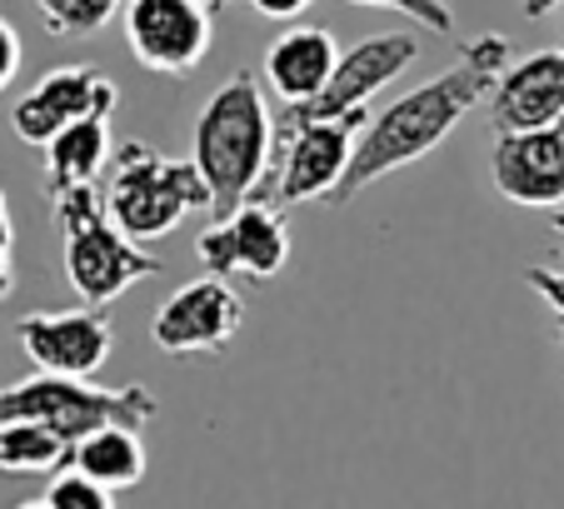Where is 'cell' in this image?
Masks as SVG:
<instances>
[{
	"mask_svg": "<svg viewBox=\"0 0 564 509\" xmlns=\"http://www.w3.org/2000/svg\"><path fill=\"white\" fill-rule=\"evenodd\" d=\"M160 414V400L145 385H90L86 375H51L41 370L35 380H21L11 390H0V420H41L51 424L61 440H80L100 424H135L145 430Z\"/></svg>",
	"mask_w": 564,
	"mask_h": 509,
	"instance_id": "5b68a950",
	"label": "cell"
},
{
	"mask_svg": "<svg viewBox=\"0 0 564 509\" xmlns=\"http://www.w3.org/2000/svg\"><path fill=\"white\" fill-rule=\"evenodd\" d=\"M246 325V300L225 285V275H205L181 285L150 320V339L165 355H220Z\"/></svg>",
	"mask_w": 564,
	"mask_h": 509,
	"instance_id": "30bf717a",
	"label": "cell"
},
{
	"mask_svg": "<svg viewBox=\"0 0 564 509\" xmlns=\"http://www.w3.org/2000/svg\"><path fill=\"white\" fill-rule=\"evenodd\" d=\"M490 181L505 201L530 210L564 205V120L530 130H500L490 155Z\"/></svg>",
	"mask_w": 564,
	"mask_h": 509,
	"instance_id": "7c38bea8",
	"label": "cell"
},
{
	"mask_svg": "<svg viewBox=\"0 0 564 509\" xmlns=\"http://www.w3.org/2000/svg\"><path fill=\"white\" fill-rule=\"evenodd\" d=\"M195 165L210 185V210L230 215L235 205L256 201L275 165V110L256 75H235L205 100L195 120Z\"/></svg>",
	"mask_w": 564,
	"mask_h": 509,
	"instance_id": "7a4b0ae2",
	"label": "cell"
},
{
	"mask_svg": "<svg viewBox=\"0 0 564 509\" xmlns=\"http://www.w3.org/2000/svg\"><path fill=\"white\" fill-rule=\"evenodd\" d=\"M524 285L534 290V295L550 305V315H554V329H560V350H564V275L560 270H544V266H534L530 275H524Z\"/></svg>",
	"mask_w": 564,
	"mask_h": 509,
	"instance_id": "7402d4cb",
	"label": "cell"
},
{
	"mask_svg": "<svg viewBox=\"0 0 564 509\" xmlns=\"http://www.w3.org/2000/svg\"><path fill=\"white\" fill-rule=\"evenodd\" d=\"M15 245V230H11V205H6V195H0V254H11Z\"/></svg>",
	"mask_w": 564,
	"mask_h": 509,
	"instance_id": "d4e9b609",
	"label": "cell"
},
{
	"mask_svg": "<svg viewBox=\"0 0 564 509\" xmlns=\"http://www.w3.org/2000/svg\"><path fill=\"white\" fill-rule=\"evenodd\" d=\"M554 230H560V235H564V210H560V215H554Z\"/></svg>",
	"mask_w": 564,
	"mask_h": 509,
	"instance_id": "83f0119b",
	"label": "cell"
},
{
	"mask_svg": "<svg viewBox=\"0 0 564 509\" xmlns=\"http://www.w3.org/2000/svg\"><path fill=\"white\" fill-rule=\"evenodd\" d=\"M564 120V51H534L524 61H510L490 90V126L530 130Z\"/></svg>",
	"mask_w": 564,
	"mask_h": 509,
	"instance_id": "5bb4252c",
	"label": "cell"
},
{
	"mask_svg": "<svg viewBox=\"0 0 564 509\" xmlns=\"http://www.w3.org/2000/svg\"><path fill=\"white\" fill-rule=\"evenodd\" d=\"M340 65V45L325 25H295L265 51V85L280 96V106H300V100L319 96L325 80Z\"/></svg>",
	"mask_w": 564,
	"mask_h": 509,
	"instance_id": "9a60e30c",
	"label": "cell"
},
{
	"mask_svg": "<svg viewBox=\"0 0 564 509\" xmlns=\"http://www.w3.org/2000/svg\"><path fill=\"white\" fill-rule=\"evenodd\" d=\"M106 210L130 240H165L185 215L210 210V185L195 160H165L145 140H126L110 160Z\"/></svg>",
	"mask_w": 564,
	"mask_h": 509,
	"instance_id": "277c9868",
	"label": "cell"
},
{
	"mask_svg": "<svg viewBox=\"0 0 564 509\" xmlns=\"http://www.w3.org/2000/svg\"><path fill=\"white\" fill-rule=\"evenodd\" d=\"M31 509H116V489L70 465L41 489V499H31Z\"/></svg>",
	"mask_w": 564,
	"mask_h": 509,
	"instance_id": "d6986e66",
	"label": "cell"
},
{
	"mask_svg": "<svg viewBox=\"0 0 564 509\" xmlns=\"http://www.w3.org/2000/svg\"><path fill=\"white\" fill-rule=\"evenodd\" d=\"M415 61H420V35H410V31L370 35V41L340 51V65H335V75L325 80L319 96L300 100V106H280L275 130L300 126V120H325V116H345V110L370 106L384 85H390L400 71H410Z\"/></svg>",
	"mask_w": 564,
	"mask_h": 509,
	"instance_id": "52a82bcc",
	"label": "cell"
},
{
	"mask_svg": "<svg viewBox=\"0 0 564 509\" xmlns=\"http://www.w3.org/2000/svg\"><path fill=\"white\" fill-rule=\"evenodd\" d=\"M116 100H120V90L100 65H61V71H51L41 85H31L15 100L11 126L31 145H51L65 126H75L80 116H90L100 106H116Z\"/></svg>",
	"mask_w": 564,
	"mask_h": 509,
	"instance_id": "4fadbf2b",
	"label": "cell"
},
{
	"mask_svg": "<svg viewBox=\"0 0 564 509\" xmlns=\"http://www.w3.org/2000/svg\"><path fill=\"white\" fill-rule=\"evenodd\" d=\"M15 335H21V350L31 355L35 370L86 375V380H96V375L106 370L110 350H116V325H110L106 305L25 315L21 325H15Z\"/></svg>",
	"mask_w": 564,
	"mask_h": 509,
	"instance_id": "8fae6325",
	"label": "cell"
},
{
	"mask_svg": "<svg viewBox=\"0 0 564 509\" xmlns=\"http://www.w3.org/2000/svg\"><path fill=\"white\" fill-rule=\"evenodd\" d=\"M70 465H80L86 475H96L100 485L120 489H135L145 479V445H140V430L135 424H100L90 435H80L70 445Z\"/></svg>",
	"mask_w": 564,
	"mask_h": 509,
	"instance_id": "e0dca14e",
	"label": "cell"
},
{
	"mask_svg": "<svg viewBox=\"0 0 564 509\" xmlns=\"http://www.w3.org/2000/svg\"><path fill=\"white\" fill-rule=\"evenodd\" d=\"M205 6H225V0H205Z\"/></svg>",
	"mask_w": 564,
	"mask_h": 509,
	"instance_id": "f1b7e54d",
	"label": "cell"
},
{
	"mask_svg": "<svg viewBox=\"0 0 564 509\" xmlns=\"http://www.w3.org/2000/svg\"><path fill=\"white\" fill-rule=\"evenodd\" d=\"M51 35H96L120 11V0H35Z\"/></svg>",
	"mask_w": 564,
	"mask_h": 509,
	"instance_id": "ffe728a7",
	"label": "cell"
},
{
	"mask_svg": "<svg viewBox=\"0 0 564 509\" xmlns=\"http://www.w3.org/2000/svg\"><path fill=\"white\" fill-rule=\"evenodd\" d=\"M195 254L210 275L275 280L290 260V225L270 201H246L195 240Z\"/></svg>",
	"mask_w": 564,
	"mask_h": 509,
	"instance_id": "9c48e42d",
	"label": "cell"
},
{
	"mask_svg": "<svg viewBox=\"0 0 564 509\" xmlns=\"http://www.w3.org/2000/svg\"><path fill=\"white\" fill-rule=\"evenodd\" d=\"M55 220H61V260L65 280L86 305H110L140 280L160 275V260L140 250L106 210V195L96 185L55 191Z\"/></svg>",
	"mask_w": 564,
	"mask_h": 509,
	"instance_id": "3957f363",
	"label": "cell"
},
{
	"mask_svg": "<svg viewBox=\"0 0 564 509\" xmlns=\"http://www.w3.org/2000/svg\"><path fill=\"white\" fill-rule=\"evenodd\" d=\"M350 6H375V11H394V15H405L410 25H425V31H440V35H445L449 25H455V15H449L445 0H350Z\"/></svg>",
	"mask_w": 564,
	"mask_h": 509,
	"instance_id": "44dd1931",
	"label": "cell"
},
{
	"mask_svg": "<svg viewBox=\"0 0 564 509\" xmlns=\"http://www.w3.org/2000/svg\"><path fill=\"white\" fill-rule=\"evenodd\" d=\"M215 41V6L205 0H126V45L145 71L185 75Z\"/></svg>",
	"mask_w": 564,
	"mask_h": 509,
	"instance_id": "ba28073f",
	"label": "cell"
},
{
	"mask_svg": "<svg viewBox=\"0 0 564 509\" xmlns=\"http://www.w3.org/2000/svg\"><path fill=\"white\" fill-rule=\"evenodd\" d=\"M70 465V440L41 420H0V469L11 475H55Z\"/></svg>",
	"mask_w": 564,
	"mask_h": 509,
	"instance_id": "ac0fdd59",
	"label": "cell"
},
{
	"mask_svg": "<svg viewBox=\"0 0 564 509\" xmlns=\"http://www.w3.org/2000/svg\"><path fill=\"white\" fill-rule=\"evenodd\" d=\"M505 65H510V41H505V35H475V41H465L449 71H440L435 80L415 85L410 96H400L375 120H365L360 140H355L350 170H345V181L335 185V195L325 205L340 210V205H350L360 191H370L380 175L425 160L440 140H449V130H455L479 100H490Z\"/></svg>",
	"mask_w": 564,
	"mask_h": 509,
	"instance_id": "6da1fadb",
	"label": "cell"
},
{
	"mask_svg": "<svg viewBox=\"0 0 564 509\" xmlns=\"http://www.w3.org/2000/svg\"><path fill=\"white\" fill-rule=\"evenodd\" d=\"M21 55H25V45H21V35H15V25L0 21V90L21 75Z\"/></svg>",
	"mask_w": 564,
	"mask_h": 509,
	"instance_id": "603a6c76",
	"label": "cell"
},
{
	"mask_svg": "<svg viewBox=\"0 0 564 509\" xmlns=\"http://www.w3.org/2000/svg\"><path fill=\"white\" fill-rule=\"evenodd\" d=\"M365 120H370V110L360 106V110H345V116L300 120V126L275 130V145H285V160L275 155L256 201H270V205L330 201L355 160V140H360Z\"/></svg>",
	"mask_w": 564,
	"mask_h": 509,
	"instance_id": "8992f818",
	"label": "cell"
},
{
	"mask_svg": "<svg viewBox=\"0 0 564 509\" xmlns=\"http://www.w3.org/2000/svg\"><path fill=\"white\" fill-rule=\"evenodd\" d=\"M554 6H560V0H520V11L530 15V21H544V15H550Z\"/></svg>",
	"mask_w": 564,
	"mask_h": 509,
	"instance_id": "484cf974",
	"label": "cell"
},
{
	"mask_svg": "<svg viewBox=\"0 0 564 509\" xmlns=\"http://www.w3.org/2000/svg\"><path fill=\"white\" fill-rule=\"evenodd\" d=\"M110 116H116V106L90 110V116L65 126L61 136L45 145V181H51V195L70 191V185L100 181V170L110 165Z\"/></svg>",
	"mask_w": 564,
	"mask_h": 509,
	"instance_id": "2e32d148",
	"label": "cell"
},
{
	"mask_svg": "<svg viewBox=\"0 0 564 509\" xmlns=\"http://www.w3.org/2000/svg\"><path fill=\"white\" fill-rule=\"evenodd\" d=\"M256 15H265V21H295L300 11H305L310 0H246Z\"/></svg>",
	"mask_w": 564,
	"mask_h": 509,
	"instance_id": "cb8c5ba5",
	"label": "cell"
},
{
	"mask_svg": "<svg viewBox=\"0 0 564 509\" xmlns=\"http://www.w3.org/2000/svg\"><path fill=\"white\" fill-rule=\"evenodd\" d=\"M15 285V270H11V254H0V295H11Z\"/></svg>",
	"mask_w": 564,
	"mask_h": 509,
	"instance_id": "4316f807",
	"label": "cell"
}]
</instances>
